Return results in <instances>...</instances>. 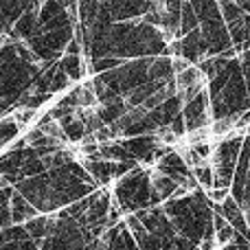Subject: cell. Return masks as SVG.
<instances>
[{"label":"cell","instance_id":"277c9868","mask_svg":"<svg viewBox=\"0 0 250 250\" xmlns=\"http://www.w3.org/2000/svg\"><path fill=\"white\" fill-rule=\"evenodd\" d=\"M7 44H11V35L7 33H0V48H4Z\"/></svg>","mask_w":250,"mask_h":250},{"label":"cell","instance_id":"6da1fadb","mask_svg":"<svg viewBox=\"0 0 250 250\" xmlns=\"http://www.w3.org/2000/svg\"><path fill=\"white\" fill-rule=\"evenodd\" d=\"M35 204H38L40 211H51V208H55V200H53L48 193H46V195H42V198H40Z\"/></svg>","mask_w":250,"mask_h":250},{"label":"cell","instance_id":"7a4b0ae2","mask_svg":"<svg viewBox=\"0 0 250 250\" xmlns=\"http://www.w3.org/2000/svg\"><path fill=\"white\" fill-rule=\"evenodd\" d=\"M31 114H33V110H29V108H24V110H22V108H20L16 114H13V117H16L18 121H24V123H26V121H29V119H31Z\"/></svg>","mask_w":250,"mask_h":250},{"label":"cell","instance_id":"3957f363","mask_svg":"<svg viewBox=\"0 0 250 250\" xmlns=\"http://www.w3.org/2000/svg\"><path fill=\"white\" fill-rule=\"evenodd\" d=\"M233 237V229H230V226H226L224 230H220V235H217V239H220V244H224L226 239H230Z\"/></svg>","mask_w":250,"mask_h":250}]
</instances>
